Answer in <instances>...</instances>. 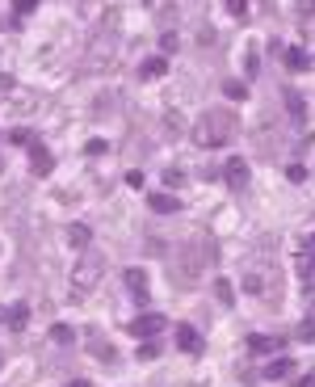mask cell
Instances as JSON below:
<instances>
[{
  "label": "cell",
  "instance_id": "1",
  "mask_svg": "<svg viewBox=\"0 0 315 387\" xmlns=\"http://www.w3.org/2000/svg\"><path fill=\"white\" fill-rule=\"evenodd\" d=\"M189 135H194V143L206 147V152H210V147H223V143L236 135V114H232V110H206V114L194 122Z\"/></svg>",
  "mask_w": 315,
  "mask_h": 387
},
{
  "label": "cell",
  "instance_id": "2",
  "mask_svg": "<svg viewBox=\"0 0 315 387\" xmlns=\"http://www.w3.org/2000/svg\"><path fill=\"white\" fill-rule=\"evenodd\" d=\"M101 274H105V257H101V253H80V261L72 265V278H67L72 299H76V303H80V299H88V295L97 291Z\"/></svg>",
  "mask_w": 315,
  "mask_h": 387
},
{
  "label": "cell",
  "instance_id": "3",
  "mask_svg": "<svg viewBox=\"0 0 315 387\" xmlns=\"http://www.w3.org/2000/svg\"><path fill=\"white\" fill-rule=\"evenodd\" d=\"M244 287L253 295H261L265 303H274L278 299V287H282V274H278L274 261H248L244 265Z\"/></svg>",
  "mask_w": 315,
  "mask_h": 387
},
{
  "label": "cell",
  "instance_id": "4",
  "mask_svg": "<svg viewBox=\"0 0 315 387\" xmlns=\"http://www.w3.org/2000/svg\"><path fill=\"white\" fill-rule=\"evenodd\" d=\"M164 324H168V320H164L160 312H147V316H135V320H130V333H135L139 341H156Z\"/></svg>",
  "mask_w": 315,
  "mask_h": 387
},
{
  "label": "cell",
  "instance_id": "5",
  "mask_svg": "<svg viewBox=\"0 0 315 387\" xmlns=\"http://www.w3.org/2000/svg\"><path fill=\"white\" fill-rule=\"evenodd\" d=\"M177 350H181V354H202V333L189 329V324H181V329H177Z\"/></svg>",
  "mask_w": 315,
  "mask_h": 387
},
{
  "label": "cell",
  "instance_id": "6",
  "mask_svg": "<svg viewBox=\"0 0 315 387\" xmlns=\"http://www.w3.org/2000/svg\"><path fill=\"white\" fill-rule=\"evenodd\" d=\"M227 185L240 194V190H248V160H227Z\"/></svg>",
  "mask_w": 315,
  "mask_h": 387
},
{
  "label": "cell",
  "instance_id": "7",
  "mask_svg": "<svg viewBox=\"0 0 315 387\" xmlns=\"http://www.w3.org/2000/svg\"><path fill=\"white\" fill-rule=\"evenodd\" d=\"M126 291H130V299L147 303V270H126Z\"/></svg>",
  "mask_w": 315,
  "mask_h": 387
},
{
  "label": "cell",
  "instance_id": "8",
  "mask_svg": "<svg viewBox=\"0 0 315 387\" xmlns=\"http://www.w3.org/2000/svg\"><path fill=\"white\" fill-rule=\"evenodd\" d=\"M147 206L156 215H177L181 211V198H173V194H147Z\"/></svg>",
  "mask_w": 315,
  "mask_h": 387
},
{
  "label": "cell",
  "instance_id": "9",
  "mask_svg": "<svg viewBox=\"0 0 315 387\" xmlns=\"http://www.w3.org/2000/svg\"><path fill=\"white\" fill-rule=\"evenodd\" d=\"M164 72H168V59H164V55H152V59L139 67V76H143V80H160Z\"/></svg>",
  "mask_w": 315,
  "mask_h": 387
},
{
  "label": "cell",
  "instance_id": "10",
  "mask_svg": "<svg viewBox=\"0 0 315 387\" xmlns=\"http://www.w3.org/2000/svg\"><path fill=\"white\" fill-rule=\"evenodd\" d=\"M286 67H290V72H307V67H311L307 51H303V46H290V51H286Z\"/></svg>",
  "mask_w": 315,
  "mask_h": 387
},
{
  "label": "cell",
  "instance_id": "11",
  "mask_svg": "<svg viewBox=\"0 0 315 387\" xmlns=\"http://www.w3.org/2000/svg\"><path fill=\"white\" fill-rule=\"evenodd\" d=\"M29 160H34V173H38V177H46V173L55 169V160H51V152H46V147H34V152H29Z\"/></svg>",
  "mask_w": 315,
  "mask_h": 387
},
{
  "label": "cell",
  "instance_id": "12",
  "mask_svg": "<svg viewBox=\"0 0 315 387\" xmlns=\"http://www.w3.org/2000/svg\"><path fill=\"white\" fill-rule=\"evenodd\" d=\"M278 346H282V341H278V337H265V333H257V337H248V350H253V354H274Z\"/></svg>",
  "mask_w": 315,
  "mask_h": 387
},
{
  "label": "cell",
  "instance_id": "13",
  "mask_svg": "<svg viewBox=\"0 0 315 387\" xmlns=\"http://www.w3.org/2000/svg\"><path fill=\"white\" fill-rule=\"evenodd\" d=\"M290 371H295V362H290V358H274V362L265 367V379H286Z\"/></svg>",
  "mask_w": 315,
  "mask_h": 387
},
{
  "label": "cell",
  "instance_id": "14",
  "mask_svg": "<svg viewBox=\"0 0 315 387\" xmlns=\"http://www.w3.org/2000/svg\"><path fill=\"white\" fill-rule=\"evenodd\" d=\"M67 240H72L76 249H84V244L93 240V232H88V223H72V232H67Z\"/></svg>",
  "mask_w": 315,
  "mask_h": 387
},
{
  "label": "cell",
  "instance_id": "15",
  "mask_svg": "<svg viewBox=\"0 0 315 387\" xmlns=\"http://www.w3.org/2000/svg\"><path fill=\"white\" fill-rule=\"evenodd\" d=\"M215 295H219V303H223V308H232V303H236V295H232V282H227V278H219V282H215Z\"/></svg>",
  "mask_w": 315,
  "mask_h": 387
},
{
  "label": "cell",
  "instance_id": "16",
  "mask_svg": "<svg viewBox=\"0 0 315 387\" xmlns=\"http://www.w3.org/2000/svg\"><path fill=\"white\" fill-rule=\"evenodd\" d=\"M25 320H29V308H25V303H17V308L8 312V324H13V329L21 333V329H25Z\"/></svg>",
  "mask_w": 315,
  "mask_h": 387
},
{
  "label": "cell",
  "instance_id": "17",
  "mask_svg": "<svg viewBox=\"0 0 315 387\" xmlns=\"http://www.w3.org/2000/svg\"><path fill=\"white\" fill-rule=\"evenodd\" d=\"M34 8H38V0H13V13H17V17H29Z\"/></svg>",
  "mask_w": 315,
  "mask_h": 387
},
{
  "label": "cell",
  "instance_id": "18",
  "mask_svg": "<svg viewBox=\"0 0 315 387\" xmlns=\"http://www.w3.org/2000/svg\"><path fill=\"white\" fill-rule=\"evenodd\" d=\"M156 354H160V346H156V341H143V350H139V362H152Z\"/></svg>",
  "mask_w": 315,
  "mask_h": 387
},
{
  "label": "cell",
  "instance_id": "19",
  "mask_svg": "<svg viewBox=\"0 0 315 387\" xmlns=\"http://www.w3.org/2000/svg\"><path fill=\"white\" fill-rule=\"evenodd\" d=\"M311 337H315V316H307L303 329H299V341H311Z\"/></svg>",
  "mask_w": 315,
  "mask_h": 387
},
{
  "label": "cell",
  "instance_id": "20",
  "mask_svg": "<svg viewBox=\"0 0 315 387\" xmlns=\"http://www.w3.org/2000/svg\"><path fill=\"white\" fill-rule=\"evenodd\" d=\"M227 13H232V17H244V13H248V0H227Z\"/></svg>",
  "mask_w": 315,
  "mask_h": 387
},
{
  "label": "cell",
  "instance_id": "21",
  "mask_svg": "<svg viewBox=\"0 0 315 387\" xmlns=\"http://www.w3.org/2000/svg\"><path fill=\"white\" fill-rule=\"evenodd\" d=\"M55 341L67 346V341H72V329H67V324H55Z\"/></svg>",
  "mask_w": 315,
  "mask_h": 387
},
{
  "label": "cell",
  "instance_id": "22",
  "mask_svg": "<svg viewBox=\"0 0 315 387\" xmlns=\"http://www.w3.org/2000/svg\"><path fill=\"white\" fill-rule=\"evenodd\" d=\"M227 97H232V101H240V97H248V93H244V84H236V80H232V84H227Z\"/></svg>",
  "mask_w": 315,
  "mask_h": 387
},
{
  "label": "cell",
  "instance_id": "23",
  "mask_svg": "<svg viewBox=\"0 0 315 387\" xmlns=\"http://www.w3.org/2000/svg\"><path fill=\"white\" fill-rule=\"evenodd\" d=\"M105 152H109L105 139H93V143H88V156H105Z\"/></svg>",
  "mask_w": 315,
  "mask_h": 387
},
{
  "label": "cell",
  "instance_id": "24",
  "mask_svg": "<svg viewBox=\"0 0 315 387\" xmlns=\"http://www.w3.org/2000/svg\"><path fill=\"white\" fill-rule=\"evenodd\" d=\"M290 114H295V118H303V101H299V93H290Z\"/></svg>",
  "mask_w": 315,
  "mask_h": 387
},
{
  "label": "cell",
  "instance_id": "25",
  "mask_svg": "<svg viewBox=\"0 0 315 387\" xmlns=\"http://www.w3.org/2000/svg\"><path fill=\"white\" fill-rule=\"evenodd\" d=\"M299 387H315V371H311V375H303V379H299Z\"/></svg>",
  "mask_w": 315,
  "mask_h": 387
},
{
  "label": "cell",
  "instance_id": "26",
  "mask_svg": "<svg viewBox=\"0 0 315 387\" xmlns=\"http://www.w3.org/2000/svg\"><path fill=\"white\" fill-rule=\"evenodd\" d=\"M67 387H93V383H88V379H72Z\"/></svg>",
  "mask_w": 315,
  "mask_h": 387
},
{
  "label": "cell",
  "instance_id": "27",
  "mask_svg": "<svg viewBox=\"0 0 315 387\" xmlns=\"http://www.w3.org/2000/svg\"><path fill=\"white\" fill-rule=\"evenodd\" d=\"M311 261H315V240H311Z\"/></svg>",
  "mask_w": 315,
  "mask_h": 387
},
{
  "label": "cell",
  "instance_id": "28",
  "mask_svg": "<svg viewBox=\"0 0 315 387\" xmlns=\"http://www.w3.org/2000/svg\"><path fill=\"white\" fill-rule=\"evenodd\" d=\"M4 320H8V316H4V312H0V324H4Z\"/></svg>",
  "mask_w": 315,
  "mask_h": 387
},
{
  "label": "cell",
  "instance_id": "29",
  "mask_svg": "<svg viewBox=\"0 0 315 387\" xmlns=\"http://www.w3.org/2000/svg\"><path fill=\"white\" fill-rule=\"evenodd\" d=\"M0 169H4V164H0Z\"/></svg>",
  "mask_w": 315,
  "mask_h": 387
}]
</instances>
